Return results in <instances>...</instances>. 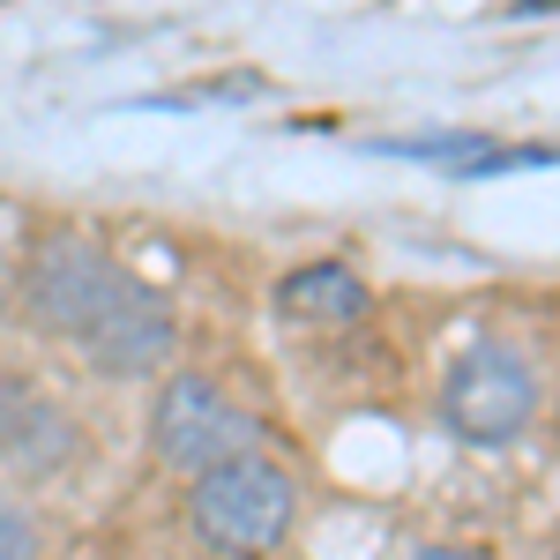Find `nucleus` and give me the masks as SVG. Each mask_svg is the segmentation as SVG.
<instances>
[{"mask_svg":"<svg viewBox=\"0 0 560 560\" xmlns=\"http://www.w3.org/2000/svg\"><path fill=\"white\" fill-rule=\"evenodd\" d=\"M0 300H8V269H0Z\"/></svg>","mask_w":560,"mask_h":560,"instance_id":"nucleus-11","label":"nucleus"},{"mask_svg":"<svg viewBox=\"0 0 560 560\" xmlns=\"http://www.w3.org/2000/svg\"><path fill=\"white\" fill-rule=\"evenodd\" d=\"M120 284H128L120 261H105L97 247H83V240H52V247H38L31 269H23V322H31L38 337H83L90 314L113 300Z\"/></svg>","mask_w":560,"mask_h":560,"instance_id":"nucleus-4","label":"nucleus"},{"mask_svg":"<svg viewBox=\"0 0 560 560\" xmlns=\"http://www.w3.org/2000/svg\"><path fill=\"white\" fill-rule=\"evenodd\" d=\"M150 448L173 464V471H210L224 456H240V448H255V419L210 388L202 374H173V382L158 388V411H150Z\"/></svg>","mask_w":560,"mask_h":560,"instance_id":"nucleus-3","label":"nucleus"},{"mask_svg":"<svg viewBox=\"0 0 560 560\" xmlns=\"http://www.w3.org/2000/svg\"><path fill=\"white\" fill-rule=\"evenodd\" d=\"M530 411H538V382H530V366L509 345H471L448 366V382H441V419L471 448L516 441L530 427Z\"/></svg>","mask_w":560,"mask_h":560,"instance_id":"nucleus-2","label":"nucleus"},{"mask_svg":"<svg viewBox=\"0 0 560 560\" xmlns=\"http://www.w3.org/2000/svg\"><path fill=\"white\" fill-rule=\"evenodd\" d=\"M23 553H38V523L15 501H0V560H23Z\"/></svg>","mask_w":560,"mask_h":560,"instance_id":"nucleus-8","label":"nucleus"},{"mask_svg":"<svg viewBox=\"0 0 560 560\" xmlns=\"http://www.w3.org/2000/svg\"><path fill=\"white\" fill-rule=\"evenodd\" d=\"M277 314L284 322H359L366 314V284L351 277L345 261H306V269H292L284 284H277Z\"/></svg>","mask_w":560,"mask_h":560,"instance_id":"nucleus-7","label":"nucleus"},{"mask_svg":"<svg viewBox=\"0 0 560 560\" xmlns=\"http://www.w3.org/2000/svg\"><path fill=\"white\" fill-rule=\"evenodd\" d=\"M23 396H31V382H23V374H0V427H8V411H15Z\"/></svg>","mask_w":560,"mask_h":560,"instance_id":"nucleus-9","label":"nucleus"},{"mask_svg":"<svg viewBox=\"0 0 560 560\" xmlns=\"http://www.w3.org/2000/svg\"><path fill=\"white\" fill-rule=\"evenodd\" d=\"M0 456L23 478H52L60 464H75V419L31 388V396L8 411V427H0Z\"/></svg>","mask_w":560,"mask_h":560,"instance_id":"nucleus-6","label":"nucleus"},{"mask_svg":"<svg viewBox=\"0 0 560 560\" xmlns=\"http://www.w3.org/2000/svg\"><path fill=\"white\" fill-rule=\"evenodd\" d=\"M75 345L90 351L97 374H158L173 359V306H165V292H150L142 277H128L113 300L90 314V329Z\"/></svg>","mask_w":560,"mask_h":560,"instance_id":"nucleus-5","label":"nucleus"},{"mask_svg":"<svg viewBox=\"0 0 560 560\" xmlns=\"http://www.w3.org/2000/svg\"><path fill=\"white\" fill-rule=\"evenodd\" d=\"M187 516H195V538L210 553H261V546H277L292 530V478L269 456L240 448V456H224L210 471H195Z\"/></svg>","mask_w":560,"mask_h":560,"instance_id":"nucleus-1","label":"nucleus"},{"mask_svg":"<svg viewBox=\"0 0 560 560\" xmlns=\"http://www.w3.org/2000/svg\"><path fill=\"white\" fill-rule=\"evenodd\" d=\"M546 8H560V0H516V15H546Z\"/></svg>","mask_w":560,"mask_h":560,"instance_id":"nucleus-10","label":"nucleus"}]
</instances>
